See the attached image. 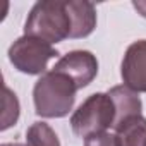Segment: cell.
I'll use <instances>...</instances> for the list:
<instances>
[{
	"mask_svg": "<svg viewBox=\"0 0 146 146\" xmlns=\"http://www.w3.org/2000/svg\"><path fill=\"white\" fill-rule=\"evenodd\" d=\"M76 84L69 76L48 70L35 83L33 102L36 113L43 119H60L69 115L76 103Z\"/></svg>",
	"mask_w": 146,
	"mask_h": 146,
	"instance_id": "1",
	"label": "cell"
},
{
	"mask_svg": "<svg viewBox=\"0 0 146 146\" xmlns=\"http://www.w3.org/2000/svg\"><path fill=\"white\" fill-rule=\"evenodd\" d=\"M72 24L67 11V0H41L36 2L24 23V35L40 38L50 45L70 38Z\"/></svg>",
	"mask_w": 146,
	"mask_h": 146,
	"instance_id": "2",
	"label": "cell"
},
{
	"mask_svg": "<svg viewBox=\"0 0 146 146\" xmlns=\"http://www.w3.org/2000/svg\"><path fill=\"white\" fill-rule=\"evenodd\" d=\"M115 124V107L108 93L90 95L70 117V127L76 136L90 137L93 134L107 132L113 129Z\"/></svg>",
	"mask_w": 146,
	"mask_h": 146,
	"instance_id": "3",
	"label": "cell"
},
{
	"mask_svg": "<svg viewBox=\"0 0 146 146\" xmlns=\"http://www.w3.org/2000/svg\"><path fill=\"white\" fill-rule=\"evenodd\" d=\"M58 52L46 41L35 36H21L9 48V60L23 74L28 76H43L46 65L52 58H55Z\"/></svg>",
	"mask_w": 146,
	"mask_h": 146,
	"instance_id": "4",
	"label": "cell"
},
{
	"mask_svg": "<svg viewBox=\"0 0 146 146\" xmlns=\"http://www.w3.org/2000/svg\"><path fill=\"white\" fill-rule=\"evenodd\" d=\"M53 70L69 76L78 90H83L96 78L98 60L88 50H72L62 58H58V62L53 65Z\"/></svg>",
	"mask_w": 146,
	"mask_h": 146,
	"instance_id": "5",
	"label": "cell"
},
{
	"mask_svg": "<svg viewBox=\"0 0 146 146\" xmlns=\"http://www.w3.org/2000/svg\"><path fill=\"white\" fill-rule=\"evenodd\" d=\"M120 76L124 86L136 93H146V40L131 43L124 53Z\"/></svg>",
	"mask_w": 146,
	"mask_h": 146,
	"instance_id": "6",
	"label": "cell"
},
{
	"mask_svg": "<svg viewBox=\"0 0 146 146\" xmlns=\"http://www.w3.org/2000/svg\"><path fill=\"white\" fill-rule=\"evenodd\" d=\"M67 11L70 16V38H86L96 28V9L86 0H67Z\"/></svg>",
	"mask_w": 146,
	"mask_h": 146,
	"instance_id": "7",
	"label": "cell"
},
{
	"mask_svg": "<svg viewBox=\"0 0 146 146\" xmlns=\"http://www.w3.org/2000/svg\"><path fill=\"white\" fill-rule=\"evenodd\" d=\"M107 93L112 98L113 107H115V124H113V129H117L127 119L141 115L143 103H141V98L137 96L136 91H132V90H129L127 86L122 84V86H113Z\"/></svg>",
	"mask_w": 146,
	"mask_h": 146,
	"instance_id": "8",
	"label": "cell"
},
{
	"mask_svg": "<svg viewBox=\"0 0 146 146\" xmlns=\"http://www.w3.org/2000/svg\"><path fill=\"white\" fill-rule=\"evenodd\" d=\"M119 146H146V119L136 115L122 122L115 129Z\"/></svg>",
	"mask_w": 146,
	"mask_h": 146,
	"instance_id": "9",
	"label": "cell"
},
{
	"mask_svg": "<svg viewBox=\"0 0 146 146\" xmlns=\"http://www.w3.org/2000/svg\"><path fill=\"white\" fill-rule=\"evenodd\" d=\"M26 146H60V141L46 122H33L26 131Z\"/></svg>",
	"mask_w": 146,
	"mask_h": 146,
	"instance_id": "10",
	"label": "cell"
},
{
	"mask_svg": "<svg viewBox=\"0 0 146 146\" xmlns=\"http://www.w3.org/2000/svg\"><path fill=\"white\" fill-rule=\"evenodd\" d=\"M19 112H21V107H19V100L16 93H12L7 86H4V113H2V125H0V129L5 131L11 125H14L19 119Z\"/></svg>",
	"mask_w": 146,
	"mask_h": 146,
	"instance_id": "11",
	"label": "cell"
},
{
	"mask_svg": "<svg viewBox=\"0 0 146 146\" xmlns=\"http://www.w3.org/2000/svg\"><path fill=\"white\" fill-rule=\"evenodd\" d=\"M84 146H119L115 134L110 132H100V134H93L90 137L84 139Z\"/></svg>",
	"mask_w": 146,
	"mask_h": 146,
	"instance_id": "12",
	"label": "cell"
},
{
	"mask_svg": "<svg viewBox=\"0 0 146 146\" xmlns=\"http://www.w3.org/2000/svg\"><path fill=\"white\" fill-rule=\"evenodd\" d=\"M132 7H134L143 17H146V0H137V2H132Z\"/></svg>",
	"mask_w": 146,
	"mask_h": 146,
	"instance_id": "13",
	"label": "cell"
},
{
	"mask_svg": "<svg viewBox=\"0 0 146 146\" xmlns=\"http://www.w3.org/2000/svg\"><path fill=\"white\" fill-rule=\"evenodd\" d=\"M2 146H26V144H21V143H4Z\"/></svg>",
	"mask_w": 146,
	"mask_h": 146,
	"instance_id": "14",
	"label": "cell"
}]
</instances>
